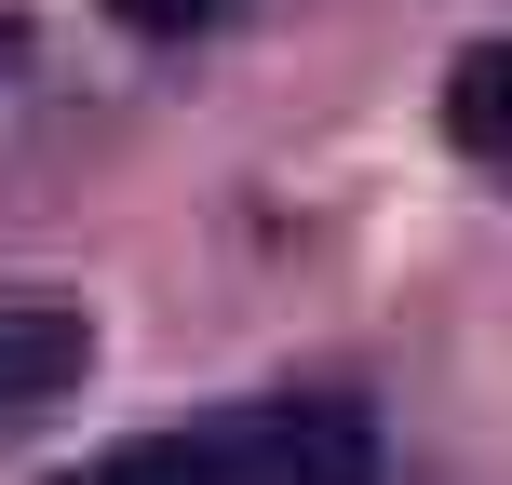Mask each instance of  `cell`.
I'll return each mask as SVG.
<instances>
[{
	"label": "cell",
	"instance_id": "cell-4",
	"mask_svg": "<svg viewBox=\"0 0 512 485\" xmlns=\"http://www.w3.org/2000/svg\"><path fill=\"white\" fill-rule=\"evenodd\" d=\"M68 485H230V459L189 445V432H135V445H108V459H81Z\"/></svg>",
	"mask_w": 512,
	"mask_h": 485
},
{
	"label": "cell",
	"instance_id": "cell-1",
	"mask_svg": "<svg viewBox=\"0 0 512 485\" xmlns=\"http://www.w3.org/2000/svg\"><path fill=\"white\" fill-rule=\"evenodd\" d=\"M230 485H378V418L337 405V391H270L216 432Z\"/></svg>",
	"mask_w": 512,
	"mask_h": 485
},
{
	"label": "cell",
	"instance_id": "cell-2",
	"mask_svg": "<svg viewBox=\"0 0 512 485\" xmlns=\"http://www.w3.org/2000/svg\"><path fill=\"white\" fill-rule=\"evenodd\" d=\"M81 378H95V310L54 297V283H14V297H0V432L54 418Z\"/></svg>",
	"mask_w": 512,
	"mask_h": 485
},
{
	"label": "cell",
	"instance_id": "cell-3",
	"mask_svg": "<svg viewBox=\"0 0 512 485\" xmlns=\"http://www.w3.org/2000/svg\"><path fill=\"white\" fill-rule=\"evenodd\" d=\"M445 135H459V162H499L512 176V41H472L445 68Z\"/></svg>",
	"mask_w": 512,
	"mask_h": 485
},
{
	"label": "cell",
	"instance_id": "cell-5",
	"mask_svg": "<svg viewBox=\"0 0 512 485\" xmlns=\"http://www.w3.org/2000/svg\"><path fill=\"white\" fill-rule=\"evenodd\" d=\"M216 14L230 0H108V27H135V41H203Z\"/></svg>",
	"mask_w": 512,
	"mask_h": 485
}]
</instances>
